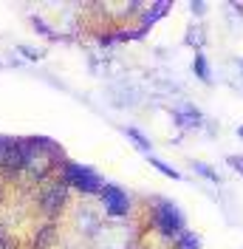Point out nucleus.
Instances as JSON below:
<instances>
[{
    "instance_id": "1",
    "label": "nucleus",
    "mask_w": 243,
    "mask_h": 249,
    "mask_svg": "<svg viewBox=\"0 0 243 249\" xmlns=\"http://www.w3.org/2000/svg\"><path fill=\"white\" fill-rule=\"evenodd\" d=\"M156 227L161 230V235L175 238V235H181V230H184V213L173 201L158 198V201H156Z\"/></svg>"
},
{
    "instance_id": "2",
    "label": "nucleus",
    "mask_w": 243,
    "mask_h": 249,
    "mask_svg": "<svg viewBox=\"0 0 243 249\" xmlns=\"http://www.w3.org/2000/svg\"><path fill=\"white\" fill-rule=\"evenodd\" d=\"M65 181H68V184H74L82 196L102 193V187H105V181H102L91 167H82V164H74V161H68V164H65Z\"/></svg>"
},
{
    "instance_id": "3",
    "label": "nucleus",
    "mask_w": 243,
    "mask_h": 249,
    "mask_svg": "<svg viewBox=\"0 0 243 249\" xmlns=\"http://www.w3.org/2000/svg\"><path fill=\"white\" fill-rule=\"evenodd\" d=\"M0 167L9 173L26 170V142L0 136Z\"/></svg>"
},
{
    "instance_id": "4",
    "label": "nucleus",
    "mask_w": 243,
    "mask_h": 249,
    "mask_svg": "<svg viewBox=\"0 0 243 249\" xmlns=\"http://www.w3.org/2000/svg\"><path fill=\"white\" fill-rule=\"evenodd\" d=\"M102 204H105V213L110 218H122V215H127V210H130V198L113 184L102 187Z\"/></svg>"
},
{
    "instance_id": "5",
    "label": "nucleus",
    "mask_w": 243,
    "mask_h": 249,
    "mask_svg": "<svg viewBox=\"0 0 243 249\" xmlns=\"http://www.w3.org/2000/svg\"><path fill=\"white\" fill-rule=\"evenodd\" d=\"M173 119H175V124L181 130H192V127L201 124V110L195 105H190V102H184V105H175L173 108Z\"/></svg>"
},
{
    "instance_id": "6",
    "label": "nucleus",
    "mask_w": 243,
    "mask_h": 249,
    "mask_svg": "<svg viewBox=\"0 0 243 249\" xmlns=\"http://www.w3.org/2000/svg\"><path fill=\"white\" fill-rule=\"evenodd\" d=\"M62 201H65V187L62 184L51 187L46 196H43V207H46L48 213H57V207H62Z\"/></svg>"
},
{
    "instance_id": "7",
    "label": "nucleus",
    "mask_w": 243,
    "mask_h": 249,
    "mask_svg": "<svg viewBox=\"0 0 243 249\" xmlns=\"http://www.w3.org/2000/svg\"><path fill=\"white\" fill-rule=\"evenodd\" d=\"M192 71L198 74V79H201V82H212V71H209V62H207V57H204L201 51H195V60H192Z\"/></svg>"
},
{
    "instance_id": "8",
    "label": "nucleus",
    "mask_w": 243,
    "mask_h": 249,
    "mask_svg": "<svg viewBox=\"0 0 243 249\" xmlns=\"http://www.w3.org/2000/svg\"><path fill=\"white\" fill-rule=\"evenodd\" d=\"M122 133H124L127 139H133V142H136V144L141 147V150H144V153H150V150H153L150 139H147V136H144V133H141L139 127H130V124H127V127H122Z\"/></svg>"
},
{
    "instance_id": "9",
    "label": "nucleus",
    "mask_w": 243,
    "mask_h": 249,
    "mask_svg": "<svg viewBox=\"0 0 243 249\" xmlns=\"http://www.w3.org/2000/svg\"><path fill=\"white\" fill-rule=\"evenodd\" d=\"M150 164H153V167H158V170L164 173L167 178H175V181H181V173L175 170V167H170L167 161H161V159H156V156H150Z\"/></svg>"
},
{
    "instance_id": "10",
    "label": "nucleus",
    "mask_w": 243,
    "mask_h": 249,
    "mask_svg": "<svg viewBox=\"0 0 243 249\" xmlns=\"http://www.w3.org/2000/svg\"><path fill=\"white\" fill-rule=\"evenodd\" d=\"M167 9H170V3H164V0H161V3H156V6H153L150 12L144 15V23H156V20H158V17L164 15Z\"/></svg>"
},
{
    "instance_id": "11",
    "label": "nucleus",
    "mask_w": 243,
    "mask_h": 249,
    "mask_svg": "<svg viewBox=\"0 0 243 249\" xmlns=\"http://www.w3.org/2000/svg\"><path fill=\"white\" fill-rule=\"evenodd\" d=\"M192 170L201 173V176H204V178H209V181H221V178H218V173H215L209 164H204V161H192Z\"/></svg>"
},
{
    "instance_id": "12",
    "label": "nucleus",
    "mask_w": 243,
    "mask_h": 249,
    "mask_svg": "<svg viewBox=\"0 0 243 249\" xmlns=\"http://www.w3.org/2000/svg\"><path fill=\"white\" fill-rule=\"evenodd\" d=\"M178 249H201V241H198V235H192V232H181Z\"/></svg>"
},
{
    "instance_id": "13",
    "label": "nucleus",
    "mask_w": 243,
    "mask_h": 249,
    "mask_svg": "<svg viewBox=\"0 0 243 249\" xmlns=\"http://www.w3.org/2000/svg\"><path fill=\"white\" fill-rule=\"evenodd\" d=\"M190 46H198V51H201V46H204V31H190V40H187Z\"/></svg>"
},
{
    "instance_id": "14",
    "label": "nucleus",
    "mask_w": 243,
    "mask_h": 249,
    "mask_svg": "<svg viewBox=\"0 0 243 249\" xmlns=\"http://www.w3.org/2000/svg\"><path fill=\"white\" fill-rule=\"evenodd\" d=\"M17 51L26 54V57H31V60H40V57H43V51H37V48H31V46H17Z\"/></svg>"
},
{
    "instance_id": "15",
    "label": "nucleus",
    "mask_w": 243,
    "mask_h": 249,
    "mask_svg": "<svg viewBox=\"0 0 243 249\" xmlns=\"http://www.w3.org/2000/svg\"><path fill=\"white\" fill-rule=\"evenodd\" d=\"M226 164L232 167V170H238V173L243 176V156H229V159H226Z\"/></svg>"
},
{
    "instance_id": "16",
    "label": "nucleus",
    "mask_w": 243,
    "mask_h": 249,
    "mask_svg": "<svg viewBox=\"0 0 243 249\" xmlns=\"http://www.w3.org/2000/svg\"><path fill=\"white\" fill-rule=\"evenodd\" d=\"M190 9H192V15H204V9H207V3H201V0H198V3H190Z\"/></svg>"
},
{
    "instance_id": "17",
    "label": "nucleus",
    "mask_w": 243,
    "mask_h": 249,
    "mask_svg": "<svg viewBox=\"0 0 243 249\" xmlns=\"http://www.w3.org/2000/svg\"><path fill=\"white\" fill-rule=\"evenodd\" d=\"M238 68H241V74H243V57H241V60H238Z\"/></svg>"
},
{
    "instance_id": "18",
    "label": "nucleus",
    "mask_w": 243,
    "mask_h": 249,
    "mask_svg": "<svg viewBox=\"0 0 243 249\" xmlns=\"http://www.w3.org/2000/svg\"><path fill=\"white\" fill-rule=\"evenodd\" d=\"M238 136H241V139H243V124H241V127H238Z\"/></svg>"
}]
</instances>
